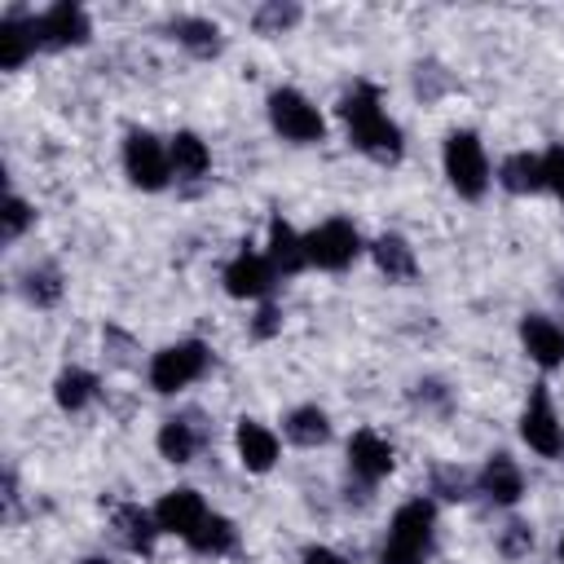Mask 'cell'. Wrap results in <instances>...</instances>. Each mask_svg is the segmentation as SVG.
Listing matches in <instances>:
<instances>
[{
    "label": "cell",
    "mask_w": 564,
    "mask_h": 564,
    "mask_svg": "<svg viewBox=\"0 0 564 564\" xmlns=\"http://www.w3.org/2000/svg\"><path fill=\"white\" fill-rule=\"evenodd\" d=\"M269 123H273L278 137H286V141H295V145H313V141H322V132H326L317 106H313L300 88H273V93H269Z\"/></svg>",
    "instance_id": "obj_5"
},
{
    "label": "cell",
    "mask_w": 564,
    "mask_h": 564,
    "mask_svg": "<svg viewBox=\"0 0 564 564\" xmlns=\"http://www.w3.org/2000/svg\"><path fill=\"white\" fill-rule=\"evenodd\" d=\"M203 445H207V427H203L198 414H172V419H163V427H159V454L167 463H189Z\"/></svg>",
    "instance_id": "obj_15"
},
{
    "label": "cell",
    "mask_w": 564,
    "mask_h": 564,
    "mask_svg": "<svg viewBox=\"0 0 564 564\" xmlns=\"http://www.w3.org/2000/svg\"><path fill=\"white\" fill-rule=\"evenodd\" d=\"M476 489L494 502V507H516L524 498V471L516 467L511 454H489V463L480 467Z\"/></svg>",
    "instance_id": "obj_13"
},
{
    "label": "cell",
    "mask_w": 564,
    "mask_h": 564,
    "mask_svg": "<svg viewBox=\"0 0 564 564\" xmlns=\"http://www.w3.org/2000/svg\"><path fill=\"white\" fill-rule=\"evenodd\" d=\"M264 260H269V264H273V273H282V278H291V273H300V269L308 264L304 238H300L282 216H273V220H269V247H264Z\"/></svg>",
    "instance_id": "obj_17"
},
{
    "label": "cell",
    "mask_w": 564,
    "mask_h": 564,
    "mask_svg": "<svg viewBox=\"0 0 564 564\" xmlns=\"http://www.w3.org/2000/svg\"><path fill=\"white\" fill-rule=\"evenodd\" d=\"M53 397H57L62 410H84V405L97 397V379H93L88 370H79V366H66V370L53 379Z\"/></svg>",
    "instance_id": "obj_26"
},
{
    "label": "cell",
    "mask_w": 564,
    "mask_h": 564,
    "mask_svg": "<svg viewBox=\"0 0 564 564\" xmlns=\"http://www.w3.org/2000/svg\"><path fill=\"white\" fill-rule=\"evenodd\" d=\"M278 330H282V308L260 304V313L251 317V335H256V339H273Z\"/></svg>",
    "instance_id": "obj_33"
},
{
    "label": "cell",
    "mask_w": 564,
    "mask_h": 564,
    "mask_svg": "<svg viewBox=\"0 0 564 564\" xmlns=\"http://www.w3.org/2000/svg\"><path fill=\"white\" fill-rule=\"evenodd\" d=\"M154 520L163 533H176V538H189L203 520H207V507L198 498V489H167L154 507Z\"/></svg>",
    "instance_id": "obj_14"
},
{
    "label": "cell",
    "mask_w": 564,
    "mask_h": 564,
    "mask_svg": "<svg viewBox=\"0 0 564 564\" xmlns=\"http://www.w3.org/2000/svg\"><path fill=\"white\" fill-rule=\"evenodd\" d=\"M282 432H286L291 445L317 449V445L330 441V419H326V410H317V405H295V410L282 419Z\"/></svg>",
    "instance_id": "obj_22"
},
{
    "label": "cell",
    "mask_w": 564,
    "mask_h": 564,
    "mask_svg": "<svg viewBox=\"0 0 564 564\" xmlns=\"http://www.w3.org/2000/svg\"><path fill=\"white\" fill-rule=\"evenodd\" d=\"M370 256H375V264H379V273H383L388 282H410V278L419 273L414 247H410L401 234H383V238H375Z\"/></svg>",
    "instance_id": "obj_21"
},
{
    "label": "cell",
    "mask_w": 564,
    "mask_h": 564,
    "mask_svg": "<svg viewBox=\"0 0 564 564\" xmlns=\"http://www.w3.org/2000/svg\"><path fill=\"white\" fill-rule=\"evenodd\" d=\"M273 282H278L273 264H269L264 256H256V251H238V256L225 264V291H229L234 300H264V295L273 291Z\"/></svg>",
    "instance_id": "obj_10"
},
{
    "label": "cell",
    "mask_w": 564,
    "mask_h": 564,
    "mask_svg": "<svg viewBox=\"0 0 564 564\" xmlns=\"http://www.w3.org/2000/svg\"><path fill=\"white\" fill-rule=\"evenodd\" d=\"M339 115H344V128H348V141L379 159V163H397L405 141H401V128L388 119L383 101H379V88L375 84H352L339 101Z\"/></svg>",
    "instance_id": "obj_1"
},
{
    "label": "cell",
    "mask_w": 564,
    "mask_h": 564,
    "mask_svg": "<svg viewBox=\"0 0 564 564\" xmlns=\"http://www.w3.org/2000/svg\"><path fill=\"white\" fill-rule=\"evenodd\" d=\"M0 216H4V225H0V234H4V242H13V238H22V234H26V225L35 220V212H31V207H26V203H22L18 194H9V198H4V212H0Z\"/></svg>",
    "instance_id": "obj_30"
},
{
    "label": "cell",
    "mask_w": 564,
    "mask_h": 564,
    "mask_svg": "<svg viewBox=\"0 0 564 564\" xmlns=\"http://www.w3.org/2000/svg\"><path fill=\"white\" fill-rule=\"evenodd\" d=\"M414 397H419V401H427V405H436V410H445V405H449V392H445L436 379H423Z\"/></svg>",
    "instance_id": "obj_34"
},
{
    "label": "cell",
    "mask_w": 564,
    "mask_h": 564,
    "mask_svg": "<svg viewBox=\"0 0 564 564\" xmlns=\"http://www.w3.org/2000/svg\"><path fill=\"white\" fill-rule=\"evenodd\" d=\"M498 546H502L507 560H524V555L533 551V529H529L524 520H511V524L498 533Z\"/></svg>",
    "instance_id": "obj_31"
},
{
    "label": "cell",
    "mask_w": 564,
    "mask_h": 564,
    "mask_svg": "<svg viewBox=\"0 0 564 564\" xmlns=\"http://www.w3.org/2000/svg\"><path fill=\"white\" fill-rule=\"evenodd\" d=\"M560 560H564V538H560Z\"/></svg>",
    "instance_id": "obj_38"
},
{
    "label": "cell",
    "mask_w": 564,
    "mask_h": 564,
    "mask_svg": "<svg viewBox=\"0 0 564 564\" xmlns=\"http://www.w3.org/2000/svg\"><path fill=\"white\" fill-rule=\"evenodd\" d=\"M212 366V348L203 339H181V344H167L163 352H154L150 361V388L154 392H181L189 388L194 379H203Z\"/></svg>",
    "instance_id": "obj_4"
},
{
    "label": "cell",
    "mask_w": 564,
    "mask_h": 564,
    "mask_svg": "<svg viewBox=\"0 0 564 564\" xmlns=\"http://www.w3.org/2000/svg\"><path fill=\"white\" fill-rule=\"evenodd\" d=\"M300 564H344V555H339V551H330V546H304Z\"/></svg>",
    "instance_id": "obj_35"
},
{
    "label": "cell",
    "mask_w": 564,
    "mask_h": 564,
    "mask_svg": "<svg viewBox=\"0 0 564 564\" xmlns=\"http://www.w3.org/2000/svg\"><path fill=\"white\" fill-rule=\"evenodd\" d=\"M35 35H40V48H75L93 35V22L79 4L57 0L44 13H35Z\"/></svg>",
    "instance_id": "obj_9"
},
{
    "label": "cell",
    "mask_w": 564,
    "mask_h": 564,
    "mask_svg": "<svg viewBox=\"0 0 564 564\" xmlns=\"http://www.w3.org/2000/svg\"><path fill=\"white\" fill-rule=\"evenodd\" d=\"M172 35H176V44L181 48H189L194 57H216L220 53V26L212 22V18H176L172 22Z\"/></svg>",
    "instance_id": "obj_24"
},
{
    "label": "cell",
    "mask_w": 564,
    "mask_h": 564,
    "mask_svg": "<svg viewBox=\"0 0 564 564\" xmlns=\"http://www.w3.org/2000/svg\"><path fill=\"white\" fill-rule=\"evenodd\" d=\"M115 524H119V538H123V546L132 551V555H150L154 551V542H159V520H154V511H141V507H119V516H115Z\"/></svg>",
    "instance_id": "obj_23"
},
{
    "label": "cell",
    "mask_w": 564,
    "mask_h": 564,
    "mask_svg": "<svg viewBox=\"0 0 564 564\" xmlns=\"http://www.w3.org/2000/svg\"><path fill=\"white\" fill-rule=\"evenodd\" d=\"M432 538H436V507L427 498H410L405 507H397V516L388 524L379 564H427Z\"/></svg>",
    "instance_id": "obj_2"
},
{
    "label": "cell",
    "mask_w": 564,
    "mask_h": 564,
    "mask_svg": "<svg viewBox=\"0 0 564 564\" xmlns=\"http://www.w3.org/2000/svg\"><path fill=\"white\" fill-rule=\"evenodd\" d=\"M304 251H308V264L339 273V269H348V264L357 260V251H361V234H357L348 220L335 216V220H322L313 234H304Z\"/></svg>",
    "instance_id": "obj_8"
},
{
    "label": "cell",
    "mask_w": 564,
    "mask_h": 564,
    "mask_svg": "<svg viewBox=\"0 0 564 564\" xmlns=\"http://www.w3.org/2000/svg\"><path fill=\"white\" fill-rule=\"evenodd\" d=\"M189 542V551H198V555H229L234 546H238V529H234V520H225V516H212L207 511V520L185 538Z\"/></svg>",
    "instance_id": "obj_25"
},
{
    "label": "cell",
    "mask_w": 564,
    "mask_h": 564,
    "mask_svg": "<svg viewBox=\"0 0 564 564\" xmlns=\"http://www.w3.org/2000/svg\"><path fill=\"white\" fill-rule=\"evenodd\" d=\"M234 445H238V463H242L247 471H269V467L278 463V436H273L264 423H256V419H242V423H238Z\"/></svg>",
    "instance_id": "obj_18"
},
{
    "label": "cell",
    "mask_w": 564,
    "mask_h": 564,
    "mask_svg": "<svg viewBox=\"0 0 564 564\" xmlns=\"http://www.w3.org/2000/svg\"><path fill=\"white\" fill-rule=\"evenodd\" d=\"M79 564H106V560H97V555H88V560H79Z\"/></svg>",
    "instance_id": "obj_36"
},
{
    "label": "cell",
    "mask_w": 564,
    "mask_h": 564,
    "mask_svg": "<svg viewBox=\"0 0 564 564\" xmlns=\"http://www.w3.org/2000/svg\"><path fill=\"white\" fill-rule=\"evenodd\" d=\"M555 291H560V300H564V278H560V286H555Z\"/></svg>",
    "instance_id": "obj_37"
},
{
    "label": "cell",
    "mask_w": 564,
    "mask_h": 564,
    "mask_svg": "<svg viewBox=\"0 0 564 564\" xmlns=\"http://www.w3.org/2000/svg\"><path fill=\"white\" fill-rule=\"evenodd\" d=\"M520 436L542 458H560L564 454V423H560V414L551 405V392L542 383L529 388V401L520 410Z\"/></svg>",
    "instance_id": "obj_7"
},
{
    "label": "cell",
    "mask_w": 564,
    "mask_h": 564,
    "mask_svg": "<svg viewBox=\"0 0 564 564\" xmlns=\"http://www.w3.org/2000/svg\"><path fill=\"white\" fill-rule=\"evenodd\" d=\"M123 172L137 189H163L172 181V159H167V145L145 132V128H132L123 137Z\"/></svg>",
    "instance_id": "obj_6"
},
{
    "label": "cell",
    "mask_w": 564,
    "mask_h": 564,
    "mask_svg": "<svg viewBox=\"0 0 564 564\" xmlns=\"http://www.w3.org/2000/svg\"><path fill=\"white\" fill-rule=\"evenodd\" d=\"M392 467H397V454H392V445H388L379 432H370V427L352 432V441H348V471H352L357 480L375 485V480H383Z\"/></svg>",
    "instance_id": "obj_11"
},
{
    "label": "cell",
    "mask_w": 564,
    "mask_h": 564,
    "mask_svg": "<svg viewBox=\"0 0 564 564\" xmlns=\"http://www.w3.org/2000/svg\"><path fill=\"white\" fill-rule=\"evenodd\" d=\"M441 163H445V181L463 198H480L489 189V159H485V145H480V137L471 128H454L445 137Z\"/></svg>",
    "instance_id": "obj_3"
},
{
    "label": "cell",
    "mask_w": 564,
    "mask_h": 564,
    "mask_svg": "<svg viewBox=\"0 0 564 564\" xmlns=\"http://www.w3.org/2000/svg\"><path fill=\"white\" fill-rule=\"evenodd\" d=\"M22 295L35 304V308H53L62 300V269L57 264H35L22 273Z\"/></svg>",
    "instance_id": "obj_27"
},
{
    "label": "cell",
    "mask_w": 564,
    "mask_h": 564,
    "mask_svg": "<svg viewBox=\"0 0 564 564\" xmlns=\"http://www.w3.org/2000/svg\"><path fill=\"white\" fill-rule=\"evenodd\" d=\"M295 22H300V4H282V0L260 4L256 18H251V26H256L260 35H282V31H291Z\"/></svg>",
    "instance_id": "obj_28"
},
{
    "label": "cell",
    "mask_w": 564,
    "mask_h": 564,
    "mask_svg": "<svg viewBox=\"0 0 564 564\" xmlns=\"http://www.w3.org/2000/svg\"><path fill=\"white\" fill-rule=\"evenodd\" d=\"M498 185L507 194H538L546 189V172H542V154H529V150H516L498 163Z\"/></svg>",
    "instance_id": "obj_19"
},
{
    "label": "cell",
    "mask_w": 564,
    "mask_h": 564,
    "mask_svg": "<svg viewBox=\"0 0 564 564\" xmlns=\"http://www.w3.org/2000/svg\"><path fill=\"white\" fill-rule=\"evenodd\" d=\"M167 159H172V176L176 181H198L212 167V150H207V141L198 132H176L167 141Z\"/></svg>",
    "instance_id": "obj_20"
},
{
    "label": "cell",
    "mask_w": 564,
    "mask_h": 564,
    "mask_svg": "<svg viewBox=\"0 0 564 564\" xmlns=\"http://www.w3.org/2000/svg\"><path fill=\"white\" fill-rule=\"evenodd\" d=\"M40 48V35H35V18H26V13H4L0 18V66L4 70H18L31 53Z\"/></svg>",
    "instance_id": "obj_16"
},
{
    "label": "cell",
    "mask_w": 564,
    "mask_h": 564,
    "mask_svg": "<svg viewBox=\"0 0 564 564\" xmlns=\"http://www.w3.org/2000/svg\"><path fill=\"white\" fill-rule=\"evenodd\" d=\"M520 344H524L529 361H538L542 370L564 366V326H560V322H551V317H542V313H529V317L520 322Z\"/></svg>",
    "instance_id": "obj_12"
},
{
    "label": "cell",
    "mask_w": 564,
    "mask_h": 564,
    "mask_svg": "<svg viewBox=\"0 0 564 564\" xmlns=\"http://www.w3.org/2000/svg\"><path fill=\"white\" fill-rule=\"evenodd\" d=\"M542 172H546V189L564 203V145H551L542 154Z\"/></svg>",
    "instance_id": "obj_32"
},
{
    "label": "cell",
    "mask_w": 564,
    "mask_h": 564,
    "mask_svg": "<svg viewBox=\"0 0 564 564\" xmlns=\"http://www.w3.org/2000/svg\"><path fill=\"white\" fill-rule=\"evenodd\" d=\"M432 494L445 498V502H463V498L471 494L467 471H458V467H436V471H432Z\"/></svg>",
    "instance_id": "obj_29"
}]
</instances>
